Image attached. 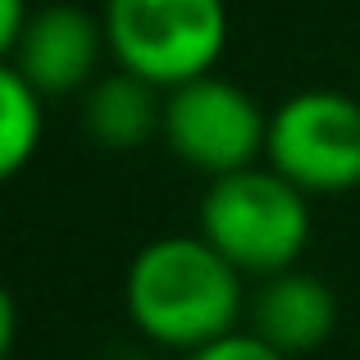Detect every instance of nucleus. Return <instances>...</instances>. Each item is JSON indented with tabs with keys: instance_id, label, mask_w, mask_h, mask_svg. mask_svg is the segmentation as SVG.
I'll return each instance as SVG.
<instances>
[{
	"instance_id": "3",
	"label": "nucleus",
	"mask_w": 360,
	"mask_h": 360,
	"mask_svg": "<svg viewBox=\"0 0 360 360\" xmlns=\"http://www.w3.org/2000/svg\"><path fill=\"white\" fill-rule=\"evenodd\" d=\"M110 64L155 91L219 73L229 51V0H101Z\"/></svg>"
},
{
	"instance_id": "5",
	"label": "nucleus",
	"mask_w": 360,
	"mask_h": 360,
	"mask_svg": "<svg viewBox=\"0 0 360 360\" xmlns=\"http://www.w3.org/2000/svg\"><path fill=\"white\" fill-rule=\"evenodd\" d=\"M264 132H269V110H260V101L224 73H205L165 91L160 137L178 165L196 169L201 178H224L260 165Z\"/></svg>"
},
{
	"instance_id": "6",
	"label": "nucleus",
	"mask_w": 360,
	"mask_h": 360,
	"mask_svg": "<svg viewBox=\"0 0 360 360\" xmlns=\"http://www.w3.org/2000/svg\"><path fill=\"white\" fill-rule=\"evenodd\" d=\"M105 60L110 46H105L101 14L73 5V0H51V5L32 9L14 51V69L46 101L82 96L105 73Z\"/></svg>"
},
{
	"instance_id": "11",
	"label": "nucleus",
	"mask_w": 360,
	"mask_h": 360,
	"mask_svg": "<svg viewBox=\"0 0 360 360\" xmlns=\"http://www.w3.org/2000/svg\"><path fill=\"white\" fill-rule=\"evenodd\" d=\"M27 18H32V0H0V64L14 60Z\"/></svg>"
},
{
	"instance_id": "10",
	"label": "nucleus",
	"mask_w": 360,
	"mask_h": 360,
	"mask_svg": "<svg viewBox=\"0 0 360 360\" xmlns=\"http://www.w3.org/2000/svg\"><path fill=\"white\" fill-rule=\"evenodd\" d=\"M169 360H288V356L274 352L269 342H260L251 328H238V333L219 338V342H210V347H196V352L169 356Z\"/></svg>"
},
{
	"instance_id": "7",
	"label": "nucleus",
	"mask_w": 360,
	"mask_h": 360,
	"mask_svg": "<svg viewBox=\"0 0 360 360\" xmlns=\"http://www.w3.org/2000/svg\"><path fill=\"white\" fill-rule=\"evenodd\" d=\"M246 328L288 360H301L333 338L338 297L324 278L297 264V269H283L255 283L251 301H246Z\"/></svg>"
},
{
	"instance_id": "12",
	"label": "nucleus",
	"mask_w": 360,
	"mask_h": 360,
	"mask_svg": "<svg viewBox=\"0 0 360 360\" xmlns=\"http://www.w3.org/2000/svg\"><path fill=\"white\" fill-rule=\"evenodd\" d=\"M14 342H18V306H14V292L0 278V360H9Z\"/></svg>"
},
{
	"instance_id": "2",
	"label": "nucleus",
	"mask_w": 360,
	"mask_h": 360,
	"mask_svg": "<svg viewBox=\"0 0 360 360\" xmlns=\"http://www.w3.org/2000/svg\"><path fill=\"white\" fill-rule=\"evenodd\" d=\"M310 196L292 187L278 169L260 165L238 174L210 178L196 214V233L242 274V278H274L297 269L310 246Z\"/></svg>"
},
{
	"instance_id": "9",
	"label": "nucleus",
	"mask_w": 360,
	"mask_h": 360,
	"mask_svg": "<svg viewBox=\"0 0 360 360\" xmlns=\"http://www.w3.org/2000/svg\"><path fill=\"white\" fill-rule=\"evenodd\" d=\"M46 137V96L14 69V60L0 64V187L14 183L37 160Z\"/></svg>"
},
{
	"instance_id": "8",
	"label": "nucleus",
	"mask_w": 360,
	"mask_h": 360,
	"mask_svg": "<svg viewBox=\"0 0 360 360\" xmlns=\"http://www.w3.org/2000/svg\"><path fill=\"white\" fill-rule=\"evenodd\" d=\"M78 119H82V132L101 150H119V155L123 150H141L150 137H160L165 91H155L150 82L110 64L78 96Z\"/></svg>"
},
{
	"instance_id": "4",
	"label": "nucleus",
	"mask_w": 360,
	"mask_h": 360,
	"mask_svg": "<svg viewBox=\"0 0 360 360\" xmlns=\"http://www.w3.org/2000/svg\"><path fill=\"white\" fill-rule=\"evenodd\" d=\"M264 165L315 196H347L360 187V101L310 87L269 110Z\"/></svg>"
},
{
	"instance_id": "1",
	"label": "nucleus",
	"mask_w": 360,
	"mask_h": 360,
	"mask_svg": "<svg viewBox=\"0 0 360 360\" xmlns=\"http://www.w3.org/2000/svg\"><path fill=\"white\" fill-rule=\"evenodd\" d=\"M246 278L201 233H165L132 255L123 310L141 342L169 356L210 347L246 328Z\"/></svg>"
}]
</instances>
